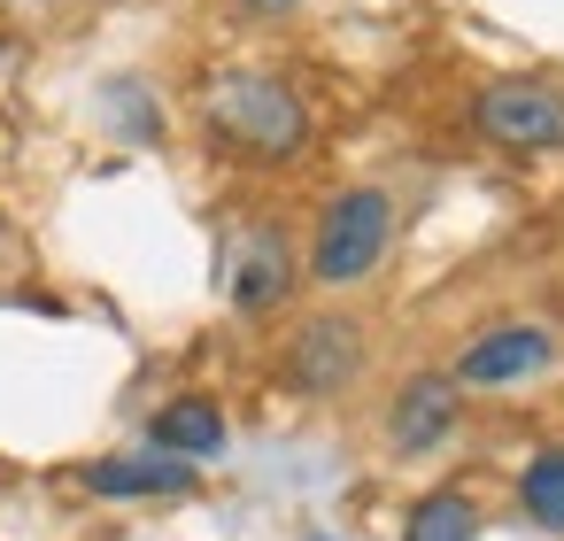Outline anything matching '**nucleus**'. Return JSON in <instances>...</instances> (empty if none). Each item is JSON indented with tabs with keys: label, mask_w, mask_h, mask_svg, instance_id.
I'll return each mask as SVG.
<instances>
[{
	"label": "nucleus",
	"mask_w": 564,
	"mask_h": 541,
	"mask_svg": "<svg viewBox=\"0 0 564 541\" xmlns=\"http://www.w3.org/2000/svg\"><path fill=\"white\" fill-rule=\"evenodd\" d=\"M240 9H256V17H286V9H302V0H240Z\"/></svg>",
	"instance_id": "f8f14e48"
},
{
	"label": "nucleus",
	"mask_w": 564,
	"mask_h": 541,
	"mask_svg": "<svg viewBox=\"0 0 564 541\" xmlns=\"http://www.w3.org/2000/svg\"><path fill=\"white\" fill-rule=\"evenodd\" d=\"M387 248H394V194L387 186H348V194L325 202V217L310 232V271L325 286H356L387 263Z\"/></svg>",
	"instance_id": "f03ea898"
},
{
	"label": "nucleus",
	"mask_w": 564,
	"mask_h": 541,
	"mask_svg": "<svg viewBox=\"0 0 564 541\" xmlns=\"http://www.w3.org/2000/svg\"><path fill=\"white\" fill-rule=\"evenodd\" d=\"M286 294H294V240H286V225L263 217L225 248V302L240 317H271Z\"/></svg>",
	"instance_id": "20e7f679"
},
{
	"label": "nucleus",
	"mask_w": 564,
	"mask_h": 541,
	"mask_svg": "<svg viewBox=\"0 0 564 541\" xmlns=\"http://www.w3.org/2000/svg\"><path fill=\"white\" fill-rule=\"evenodd\" d=\"M549 356H556V340H549L541 325H502V333L471 340L448 379H456V387H518V379L549 371Z\"/></svg>",
	"instance_id": "0eeeda50"
},
{
	"label": "nucleus",
	"mask_w": 564,
	"mask_h": 541,
	"mask_svg": "<svg viewBox=\"0 0 564 541\" xmlns=\"http://www.w3.org/2000/svg\"><path fill=\"white\" fill-rule=\"evenodd\" d=\"M456 410H464V387H456L448 371H410L402 394L387 402V441H394V456L441 448V441L456 433Z\"/></svg>",
	"instance_id": "423d86ee"
},
{
	"label": "nucleus",
	"mask_w": 564,
	"mask_h": 541,
	"mask_svg": "<svg viewBox=\"0 0 564 541\" xmlns=\"http://www.w3.org/2000/svg\"><path fill=\"white\" fill-rule=\"evenodd\" d=\"M402 541H479V502L464 487H433L402 518Z\"/></svg>",
	"instance_id": "9d476101"
},
{
	"label": "nucleus",
	"mask_w": 564,
	"mask_h": 541,
	"mask_svg": "<svg viewBox=\"0 0 564 541\" xmlns=\"http://www.w3.org/2000/svg\"><path fill=\"white\" fill-rule=\"evenodd\" d=\"M364 371V325L356 317H310L286 340V387L294 394H340Z\"/></svg>",
	"instance_id": "39448f33"
},
{
	"label": "nucleus",
	"mask_w": 564,
	"mask_h": 541,
	"mask_svg": "<svg viewBox=\"0 0 564 541\" xmlns=\"http://www.w3.org/2000/svg\"><path fill=\"white\" fill-rule=\"evenodd\" d=\"M471 125H479V140H495V148L556 155V148H564V94L541 86V78H495V86H479Z\"/></svg>",
	"instance_id": "7ed1b4c3"
},
{
	"label": "nucleus",
	"mask_w": 564,
	"mask_h": 541,
	"mask_svg": "<svg viewBox=\"0 0 564 541\" xmlns=\"http://www.w3.org/2000/svg\"><path fill=\"white\" fill-rule=\"evenodd\" d=\"M86 495L101 502H163V495H194V464L163 456V448H140V456H101L78 472Z\"/></svg>",
	"instance_id": "6e6552de"
},
{
	"label": "nucleus",
	"mask_w": 564,
	"mask_h": 541,
	"mask_svg": "<svg viewBox=\"0 0 564 541\" xmlns=\"http://www.w3.org/2000/svg\"><path fill=\"white\" fill-rule=\"evenodd\" d=\"M518 502H525V518H533V526L564 533V448H541V456L525 464V479H518Z\"/></svg>",
	"instance_id": "9b49d317"
},
{
	"label": "nucleus",
	"mask_w": 564,
	"mask_h": 541,
	"mask_svg": "<svg viewBox=\"0 0 564 541\" xmlns=\"http://www.w3.org/2000/svg\"><path fill=\"white\" fill-rule=\"evenodd\" d=\"M148 448H163V456H178V464H209V456H225V410H217L209 394H178V402L155 410Z\"/></svg>",
	"instance_id": "1a4fd4ad"
},
{
	"label": "nucleus",
	"mask_w": 564,
	"mask_h": 541,
	"mask_svg": "<svg viewBox=\"0 0 564 541\" xmlns=\"http://www.w3.org/2000/svg\"><path fill=\"white\" fill-rule=\"evenodd\" d=\"M202 125H209V148L240 163H294L310 148V109L271 71H225L202 94Z\"/></svg>",
	"instance_id": "f257e3e1"
}]
</instances>
